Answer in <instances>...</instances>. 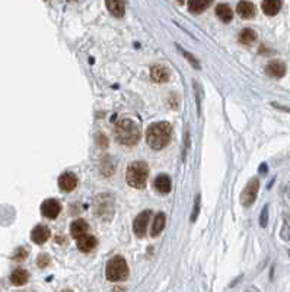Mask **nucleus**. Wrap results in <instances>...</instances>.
<instances>
[{
  "label": "nucleus",
  "mask_w": 290,
  "mask_h": 292,
  "mask_svg": "<svg viewBox=\"0 0 290 292\" xmlns=\"http://www.w3.org/2000/svg\"><path fill=\"white\" fill-rule=\"evenodd\" d=\"M171 133L172 129L169 123H155L146 130V142L152 149L161 151L171 142Z\"/></svg>",
  "instance_id": "nucleus-1"
},
{
  "label": "nucleus",
  "mask_w": 290,
  "mask_h": 292,
  "mask_svg": "<svg viewBox=\"0 0 290 292\" xmlns=\"http://www.w3.org/2000/svg\"><path fill=\"white\" fill-rule=\"evenodd\" d=\"M114 137L124 146H134L140 140V129L133 120L124 119L114 127Z\"/></svg>",
  "instance_id": "nucleus-2"
},
{
  "label": "nucleus",
  "mask_w": 290,
  "mask_h": 292,
  "mask_svg": "<svg viewBox=\"0 0 290 292\" xmlns=\"http://www.w3.org/2000/svg\"><path fill=\"white\" fill-rule=\"evenodd\" d=\"M147 177H149V167L143 161H136L127 167L125 180L128 186L134 189H143L147 183Z\"/></svg>",
  "instance_id": "nucleus-3"
},
{
  "label": "nucleus",
  "mask_w": 290,
  "mask_h": 292,
  "mask_svg": "<svg viewBox=\"0 0 290 292\" xmlns=\"http://www.w3.org/2000/svg\"><path fill=\"white\" fill-rule=\"evenodd\" d=\"M105 275H107V279L110 282H121V281H125L128 278V266H127V261H125L123 257H120V256L113 257L108 261V264H107Z\"/></svg>",
  "instance_id": "nucleus-4"
},
{
  "label": "nucleus",
  "mask_w": 290,
  "mask_h": 292,
  "mask_svg": "<svg viewBox=\"0 0 290 292\" xmlns=\"http://www.w3.org/2000/svg\"><path fill=\"white\" fill-rule=\"evenodd\" d=\"M258 189H260L258 180L257 178H252L248 184H247V187H245V190L242 192V196H241V203L244 206L248 208V206H251L255 202L257 195H258Z\"/></svg>",
  "instance_id": "nucleus-5"
},
{
  "label": "nucleus",
  "mask_w": 290,
  "mask_h": 292,
  "mask_svg": "<svg viewBox=\"0 0 290 292\" xmlns=\"http://www.w3.org/2000/svg\"><path fill=\"white\" fill-rule=\"evenodd\" d=\"M150 216H152V212H150V210H145V212H142L140 215H137V218L134 219L133 229H134V234H136L137 237H145L146 228H147V224H149Z\"/></svg>",
  "instance_id": "nucleus-6"
},
{
  "label": "nucleus",
  "mask_w": 290,
  "mask_h": 292,
  "mask_svg": "<svg viewBox=\"0 0 290 292\" xmlns=\"http://www.w3.org/2000/svg\"><path fill=\"white\" fill-rule=\"evenodd\" d=\"M60 210H61L60 203L54 199H47L41 205V213L48 219H56L58 216Z\"/></svg>",
  "instance_id": "nucleus-7"
},
{
  "label": "nucleus",
  "mask_w": 290,
  "mask_h": 292,
  "mask_svg": "<svg viewBox=\"0 0 290 292\" xmlns=\"http://www.w3.org/2000/svg\"><path fill=\"white\" fill-rule=\"evenodd\" d=\"M58 186L63 192H72L78 186V177L72 172H64L58 178Z\"/></svg>",
  "instance_id": "nucleus-8"
},
{
  "label": "nucleus",
  "mask_w": 290,
  "mask_h": 292,
  "mask_svg": "<svg viewBox=\"0 0 290 292\" xmlns=\"http://www.w3.org/2000/svg\"><path fill=\"white\" fill-rule=\"evenodd\" d=\"M171 73L168 70L166 66H162V65H156L150 69V78L153 82H158V84H162V82H166L169 79Z\"/></svg>",
  "instance_id": "nucleus-9"
},
{
  "label": "nucleus",
  "mask_w": 290,
  "mask_h": 292,
  "mask_svg": "<svg viewBox=\"0 0 290 292\" xmlns=\"http://www.w3.org/2000/svg\"><path fill=\"white\" fill-rule=\"evenodd\" d=\"M50 238V229L44 225H37L31 232V240L35 244H44Z\"/></svg>",
  "instance_id": "nucleus-10"
},
{
  "label": "nucleus",
  "mask_w": 290,
  "mask_h": 292,
  "mask_svg": "<svg viewBox=\"0 0 290 292\" xmlns=\"http://www.w3.org/2000/svg\"><path fill=\"white\" fill-rule=\"evenodd\" d=\"M236 12H238V15H239L241 18H244V19H251V18H254V15H255V6H254L251 1L242 0V1L238 3Z\"/></svg>",
  "instance_id": "nucleus-11"
},
{
  "label": "nucleus",
  "mask_w": 290,
  "mask_h": 292,
  "mask_svg": "<svg viewBox=\"0 0 290 292\" xmlns=\"http://www.w3.org/2000/svg\"><path fill=\"white\" fill-rule=\"evenodd\" d=\"M261 9L265 15L274 16L280 12L282 9V0H262Z\"/></svg>",
  "instance_id": "nucleus-12"
},
{
  "label": "nucleus",
  "mask_w": 290,
  "mask_h": 292,
  "mask_svg": "<svg viewBox=\"0 0 290 292\" xmlns=\"http://www.w3.org/2000/svg\"><path fill=\"white\" fill-rule=\"evenodd\" d=\"M87 231H89V227H87V224H86L83 219H76V221L72 222V225H70V234H72V237L76 238V240L81 238L85 234H87Z\"/></svg>",
  "instance_id": "nucleus-13"
},
{
  "label": "nucleus",
  "mask_w": 290,
  "mask_h": 292,
  "mask_svg": "<svg viewBox=\"0 0 290 292\" xmlns=\"http://www.w3.org/2000/svg\"><path fill=\"white\" fill-rule=\"evenodd\" d=\"M96 247V238L92 235L85 234L81 238H78V249L83 253H89Z\"/></svg>",
  "instance_id": "nucleus-14"
},
{
  "label": "nucleus",
  "mask_w": 290,
  "mask_h": 292,
  "mask_svg": "<svg viewBox=\"0 0 290 292\" xmlns=\"http://www.w3.org/2000/svg\"><path fill=\"white\" fill-rule=\"evenodd\" d=\"M285 73H286L285 63H282L279 60H274V62L268 63V66H267V75H270L273 78H282Z\"/></svg>",
  "instance_id": "nucleus-15"
},
{
  "label": "nucleus",
  "mask_w": 290,
  "mask_h": 292,
  "mask_svg": "<svg viewBox=\"0 0 290 292\" xmlns=\"http://www.w3.org/2000/svg\"><path fill=\"white\" fill-rule=\"evenodd\" d=\"M29 279V273L25 269H16L13 270V273L10 275V282L15 287H22L28 282Z\"/></svg>",
  "instance_id": "nucleus-16"
},
{
  "label": "nucleus",
  "mask_w": 290,
  "mask_h": 292,
  "mask_svg": "<svg viewBox=\"0 0 290 292\" xmlns=\"http://www.w3.org/2000/svg\"><path fill=\"white\" fill-rule=\"evenodd\" d=\"M107 7H108V10H110L114 16H117V18L124 16V0H107Z\"/></svg>",
  "instance_id": "nucleus-17"
},
{
  "label": "nucleus",
  "mask_w": 290,
  "mask_h": 292,
  "mask_svg": "<svg viewBox=\"0 0 290 292\" xmlns=\"http://www.w3.org/2000/svg\"><path fill=\"white\" fill-rule=\"evenodd\" d=\"M216 15L220 21H223L225 24L231 22L232 18H233V10L231 9V6L225 4V3H220L217 7H216Z\"/></svg>",
  "instance_id": "nucleus-18"
},
{
  "label": "nucleus",
  "mask_w": 290,
  "mask_h": 292,
  "mask_svg": "<svg viewBox=\"0 0 290 292\" xmlns=\"http://www.w3.org/2000/svg\"><path fill=\"white\" fill-rule=\"evenodd\" d=\"M165 213H158V215L155 216L153 225H152V229H150V235H152V237H158V235L164 231V228H165Z\"/></svg>",
  "instance_id": "nucleus-19"
},
{
  "label": "nucleus",
  "mask_w": 290,
  "mask_h": 292,
  "mask_svg": "<svg viewBox=\"0 0 290 292\" xmlns=\"http://www.w3.org/2000/svg\"><path fill=\"white\" fill-rule=\"evenodd\" d=\"M155 187H156V190H158L159 193H162V195L169 193V192H171V180H169V177L165 175V174L158 175L156 180H155Z\"/></svg>",
  "instance_id": "nucleus-20"
},
{
  "label": "nucleus",
  "mask_w": 290,
  "mask_h": 292,
  "mask_svg": "<svg viewBox=\"0 0 290 292\" xmlns=\"http://www.w3.org/2000/svg\"><path fill=\"white\" fill-rule=\"evenodd\" d=\"M213 0H188V9L191 13H202L211 4Z\"/></svg>",
  "instance_id": "nucleus-21"
},
{
  "label": "nucleus",
  "mask_w": 290,
  "mask_h": 292,
  "mask_svg": "<svg viewBox=\"0 0 290 292\" xmlns=\"http://www.w3.org/2000/svg\"><path fill=\"white\" fill-rule=\"evenodd\" d=\"M255 40H257V34L251 28L242 30L241 34H239V42L244 44V45H251L252 42H255Z\"/></svg>",
  "instance_id": "nucleus-22"
},
{
  "label": "nucleus",
  "mask_w": 290,
  "mask_h": 292,
  "mask_svg": "<svg viewBox=\"0 0 290 292\" xmlns=\"http://www.w3.org/2000/svg\"><path fill=\"white\" fill-rule=\"evenodd\" d=\"M13 260L15 261H24L27 257H28V250H25L24 247H19V249H16L15 253H13Z\"/></svg>",
  "instance_id": "nucleus-23"
},
{
  "label": "nucleus",
  "mask_w": 290,
  "mask_h": 292,
  "mask_svg": "<svg viewBox=\"0 0 290 292\" xmlns=\"http://www.w3.org/2000/svg\"><path fill=\"white\" fill-rule=\"evenodd\" d=\"M267 216H268V206H264L262 209V213H261V221H260V224H261V227H267Z\"/></svg>",
  "instance_id": "nucleus-24"
},
{
  "label": "nucleus",
  "mask_w": 290,
  "mask_h": 292,
  "mask_svg": "<svg viewBox=\"0 0 290 292\" xmlns=\"http://www.w3.org/2000/svg\"><path fill=\"white\" fill-rule=\"evenodd\" d=\"M38 266L40 267H45V266H48V263H50V257L47 256V254H41L40 257H38Z\"/></svg>",
  "instance_id": "nucleus-25"
},
{
  "label": "nucleus",
  "mask_w": 290,
  "mask_h": 292,
  "mask_svg": "<svg viewBox=\"0 0 290 292\" xmlns=\"http://www.w3.org/2000/svg\"><path fill=\"white\" fill-rule=\"evenodd\" d=\"M184 54H185V59H187V60H190V62L194 65V67H196V69H199V67H200V66H199V63H197V60H196V59H193V56H191V54H188V53H184Z\"/></svg>",
  "instance_id": "nucleus-26"
},
{
  "label": "nucleus",
  "mask_w": 290,
  "mask_h": 292,
  "mask_svg": "<svg viewBox=\"0 0 290 292\" xmlns=\"http://www.w3.org/2000/svg\"><path fill=\"white\" fill-rule=\"evenodd\" d=\"M199 203H200V197H197V199H196V205H194V213H193V216H191V219H193V221H196V218H197V213H199Z\"/></svg>",
  "instance_id": "nucleus-27"
},
{
  "label": "nucleus",
  "mask_w": 290,
  "mask_h": 292,
  "mask_svg": "<svg viewBox=\"0 0 290 292\" xmlns=\"http://www.w3.org/2000/svg\"><path fill=\"white\" fill-rule=\"evenodd\" d=\"M178 1H179V3H184V1H185V0H178Z\"/></svg>",
  "instance_id": "nucleus-28"
}]
</instances>
